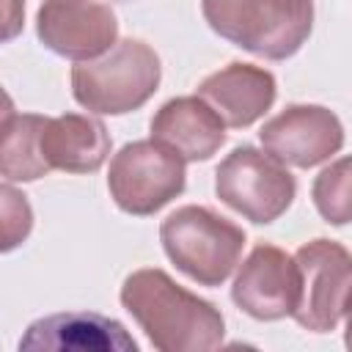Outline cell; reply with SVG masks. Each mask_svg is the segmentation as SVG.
<instances>
[{
	"mask_svg": "<svg viewBox=\"0 0 352 352\" xmlns=\"http://www.w3.org/2000/svg\"><path fill=\"white\" fill-rule=\"evenodd\" d=\"M19 349L52 352H138V341L118 319L94 311H63L36 319L19 338Z\"/></svg>",
	"mask_w": 352,
	"mask_h": 352,
	"instance_id": "obj_11",
	"label": "cell"
},
{
	"mask_svg": "<svg viewBox=\"0 0 352 352\" xmlns=\"http://www.w3.org/2000/svg\"><path fill=\"white\" fill-rule=\"evenodd\" d=\"M184 160L157 140H132L110 160L107 190L116 206L135 217H148L184 192Z\"/></svg>",
	"mask_w": 352,
	"mask_h": 352,
	"instance_id": "obj_6",
	"label": "cell"
},
{
	"mask_svg": "<svg viewBox=\"0 0 352 352\" xmlns=\"http://www.w3.org/2000/svg\"><path fill=\"white\" fill-rule=\"evenodd\" d=\"M248 234L209 206L187 204L160 223V242L170 264L198 286H223L242 258Z\"/></svg>",
	"mask_w": 352,
	"mask_h": 352,
	"instance_id": "obj_4",
	"label": "cell"
},
{
	"mask_svg": "<svg viewBox=\"0 0 352 352\" xmlns=\"http://www.w3.org/2000/svg\"><path fill=\"white\" fill-rule=\"evenodd\" d=\"M314 195V206L316 212L333 223V226H346L349 223V157L336 160L333 165H327L311 187Z\"/></svg>",
	"mask_w": 352,
	"mask_h": 352,
	"instance_id": "obj_16",
	"label": "cell"
},
{
	"mask_svg": "<svg viewBox=\"0 0 352 352\" xmlns=\"http://www.w3.org/2000/svg\"><path fill=\"white\" fill-rule=\"evenodd\" d=\"M25 28V0H0V44L16 38Z\"/></svg>",
	"mask_w": 352,
	"mask_h": 352,
	"instance_id": "obj_18",
	"label": "cell"
},
{
	"mask_svg": "<svg viewBox=\"0 0 352 352\" xmlns=\"http://www.w3.org/2000/svg\"><path fill=\"white\" fill-rule=\"evenodd\" d=\"M297 264V305L292 319L311 333L336 330L349 308V283H352V258L341 242L311 239L294 253Z\"/></svg>",
	"mask_w": 352,
	"mask_h": 352,
	"instance_id": "obj_7",
	"label": "cell"
},
{
	"mask_svg": "<svg viewBox=\"0 0 352 352\" xmlns=\"http://www.w3.org/2000/svg\"><path fill=\"white\" fill-rule=\"evenodd\" d=\"M41 154L50 170L96 173L110 157V132L96 116L63 113L47 118L41 132Z\"/></svg>",
	"mask_w": 352,
	"mask_h": 352,
	"instance_id": "obj_14",
	"label": "cell"
},
{
	"mask_svg": "<svg viewBox=\"0 0 352 352\" xmlns=\"http://www.w3.org/2000/svg\"><path fill=\"white\" fill-rule=\"evenodd\" d=\"M217 198L256 226L275 223L292 206L297 182L283 162L256 146H236L214 170Z\"/></svg>",
	"mask_w": 352,
	"mask_h": 352,
	"instance_id": "obj_5",
	"label": "cell"
},
{
	"mask_svg": "<svg viewBox=\"0 0 352 352\" xmlns=\"http://www.w3.org/2000/svg\"><path fill=\"white\" fill-rule=\"evenodd\" d=\"M47 116L11 113L0 124V176L11 182H36L50 173L41 154V132Z\"/></svg>",
	"mask_w": 352,
	"mask_h": 352,
	"instance_id": "obj_15",
	"label": "cell"
},
{
	"mask_svg": "<svg viewBox=\"0 0 352 352\" xmlns=\"http://www.w3.org/2000/svg\"><path fill=\"white\" fill-rule=\"evenodd\" d=\"M198 96L223 118L226 126L245 129L275 104L278 82L264 66L234 60L204 77Z\"/></svg>",
	"mask_w": 352,
	"mask_h": 352,
	"instance_id": "obj_12",
	"label": "cell"
},
{
	"mask_svg": "<svg viewBox=\"0 0 352 352\" xmlns=\"http://www.w3.org/2000/svg\"><path fill=\"white\" fill-rule=\"evenodd\" d=\"M118 297L160 352H209L223 344L226 319L220 308L179 286L160 267L129 272Z\"/></svg>",
	"mask_w": 352,
	"mask_h": 352,
	"instance_id": "obj_1",
	"label": "cell"
},
{
	"mask_svg": "<svg viewBox=\"0 0 352 352\" xmlns=\"http://www.w3.org/2000/svg\"><path fill=\"white\" fill-rule=\"evenodd\" d=\"M201 11L220 38L267 60L297 55L314 28V0H201Z\"/></svg>",
	"mask_w": 352,
	"mask_h": 352,
	"instance_id": "obj_2",
	"label": "cell"
},
{
	"mask_svg": "<svg viewBox=\"0 0 352 352\" xmlns=\"http://www.w3.org/2000/svg\"><path fill=\"white\" fill-rule=\"evenodd\" d=\"M33 231V209L22 190L0 182V253L16 250Z\"/></svg>",
	"mask_w": 352,
	"mask_h": 352,
	"instance_id": "obj_17",
	"label": "cell"
},
{
	"mask_svg": "<svg viewBox=\"0 0 352 352\" xmlns=\"http://www.w3.org/2000/svg\"><path fill=\"white\" fill-rule=\"evenodd\" d=\"M151 140L170 148L184 162H204L226 143L223 118L195 94L168 99L148 124Z\"/></svg>",
	"mask_w": 352,
	"mask_h": 352,
	"instance_id": "obj_13",
	"label": "cell"
},
{
	"mask_svg": "<svg viewBox=\"0 0 352 352\" xmlns=\"http://www.w3.org/2000/svg\"><path fill=\"white\" fill-rule=\"evenodd\" d=\"M258 140L278 162L314 168L344 148V126L338 116L322 104H289L261 126Z\"/></svg>",
	"mask_w": 352,
	"mask_h": 352,
	"instance_id": "obj_9",
	"label": "cell"
},
{
	"mask_svg": "<svg viewBox=\"0 0 352 352\" xmlns=\"http://www.w3.org/2000/svg\"><path fill=\"white\" fill-rule=\"evenodd\" d=\"M160 55L140 38H121L104 55L72 66V96L96 116L140 110L160 88Z\"/></svg>",
	"mask_w": 352,
	"mask_h": 352,
	"instance_id": "obj_3",
	"label": "cell"
},
{
	"mask_svg": "<svg viewBox=\"0 0 352 352\" xmlns=\"http://www.w3.org/2000/svg\"><path fill=\"white\" fill-rule=\"evenodd\" d=\"M297 294L300 283L294 256L267 242L250 250L231 286L234 305L258 322H278L292 316Z\"/></svg>",
	"mask_w": 352,
	"mask_h": 352,
	"instance_id": "obj_10",
	"label": "cell"
},
{
	"mask_svg": "<svg viewBox=\"0 0 352 352\" xmlns=\"http://www.w3.org/2000/svg\"><path fill=\"white\" fill-rule=\"evenodd\" d=\"M38 41L74 63L104 55L118 41V19L104 3L91 0H47L36 11Z\"/></svg>",
	"mask_w": 352,
	"mask_h": 352,
	"instance_id": "obj_8",
	"label": "cell"
},
{
	"mask_svg": "<svg viewBox=\"0 0 352 352\" xmlns=\"http://www.w3.org/2000/svg\"><path fill=\"white\" fill-rule=\"evenodd\" d=\"M11 113H14V99H11V96H8V91L0 85V124H3Z\"/></svg>",
	"mask_w": 352,
	"mask_h": 352,
	"instance_id": "obj_19",
	"label": "cell"
}]
</instances>
